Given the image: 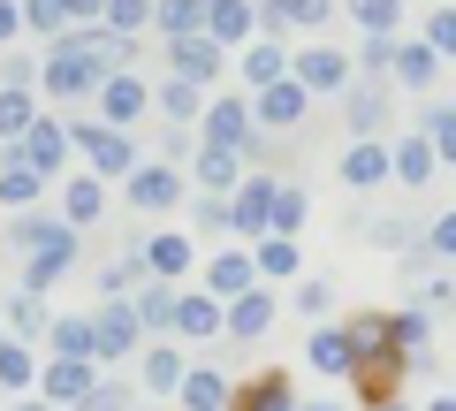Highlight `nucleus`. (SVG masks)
Wrapping results in <instances>:
<instances>
[{
  "label": "nucleus",
  "instance_id": "nucleus-1",
  "mask_svg": "<svg viewBox=\"0 0 456 411\" xmlns=\"http://www.w3.org/2000/svg\"><path fill=\"white\" fill-rule=\"evenodd\" d=\"M16 251H23V290L46 297L53 282L77 267V221H46V214H16Z\"/></svg>",
  "mask_w": 456,
  "mask_h": 411
},
{
  "label": "nucleus",
  "instance_id": "nucleus-2",
  "mask_svg": "<svg viewBox=\"0 0 456 411\" xmlns=\"http://www.w3.org/2000/svg\"><path fill=\"white\" fill-rule=\"evenodd\" d=\"M69 145L92 160V176H99V183H107V176L130 183L137 168H145V160H137V137H130V130H107V122H69Z\"/></svg>",
  "mask_w": 456,
  "mask_h": 411
},
{
  "label": "nucleus",
  "instance_id": "nucleus-3",
  "mask_svg": "<svg viewBox=\"0 0 456 411\" xmlns=\"http://www.w3.org/2000/svg\"><path fill=\"white\" fill-rule=\"evenodd\" d=\"M145 343V320H137V305H122V297H107L92 313V358L114 366V358H130V350Z\"/></svg>",
  "mask_w": 456,
  "mask_h": 411
},
{
  "label": "nucleus",
  "instance_id": "nucleus-4",
  "mask_svg": "<svg viewBox=\"0 0 456 411\" xmlns=\"http://www.w3.org/2000/svg\"><path fill=\"white\" fill-rule=\"evenodd\" d=\"M289 77L305 84L312 99H342V92H350V84H358V62H350V53H342V46H312L305 62L289 69Z\"/></svg>",
  "mask_w": 456,
  "mask_h": 411
},
{
  "label": "nucleus",
  "instance_id": "nucleus-5",
  "mask_svg": "<svg viewBox=\"0 0 456 411\" xmlns=\"http://www.w3.org/2000/svg\"><path fill=\"white\" fill-rule=\"evenodd\" d=\"M99 84H107V69H99V62H77V53H61V46H53L46 69H38V92H46V99H92Z\"/></svg>",
  "mask_w": 456,
  "mask_h": 411
},
{
  "label": "nucleus",
  "instance_id": "nucleus-6",
  "mask_svg": "<svg viewBox=\"0 0 456 411\" xmlns=\"http://www.w3.org/2000/svg\"><path fill=\"white\" fill-rule=\"evenodd\" d=\"M145 107H152V84L130 77V69H114V77L99 84V122H107V130H130Z\"/></svg>",
  "mask_w": 456,
  "mask_h": 411
},
{
  "label": "nucleus",
  "instance_id": "nucleus-7",
  "mask_svg": "<svg viewBox=\"0 0 456 411\" xmlns=\"http://www.w3.org/2000/svg\"><path fill=\"white\" fill-rule=\"evenodd\" d=\"M305 107H312V92H305L297 77L266 84V92L251 99V115H259V130H297V122H305Z\"/></svg>",
  "mask_w": 456,
  "mask_h": 411
},
{
  "label": "nucleus",
  "instance_id": "nucleus-8",
  "mask_svg": "<svg viewBox=\"0 0 456 411\" xmlns=\"http://www.w3.org/2000/svg\"><path fill=\"white\" fill-rule=\"evenodd\" d=\"M251 99H213L206 107V122H198V130H206V145H228V152H244L251 145Z\"/></svg>",
  "mask_w": 456,
  "mask_h": 411
},
{
  "label": "nucleus",
  "instance_id": "nucleus-9",
  "mask_svg": "<svg viewBox=\"0 0 456 411\" xmlns=\"http://www.w3.org/2000/svg\"><path fill=\"white\" fill-rule=\"evenodd\" d=\"M259 290V259H244V251H213L206 267V297H221V305H236V297Z\"/></svg>",
  "mask_w": 456,
  "mask_h": 411
},
{
  "label": "nucleus",
  "instance_id": "nucleus-10",
  "mask_svg": "<svg viewBox=\"0 0 456 411\" xmlns=\"http://www.w3.org/2000/svg\"><path fill=\"white\" fill-rule=\"evenodd\" d=\"M388 176H395V152L380 145V137H358V145L342 152V183H350V191H380Z\"/></svg>",
  "mask_w": 456,
  "mask_h": 411
},
{
  "label": "nucleus",
  "instance_id": "nucleus-11",
  "mask_svg": "<svg viewBox=\"0 0 456 411\" xmlns=\"http://www.w3.org/2000/svg\"><path fill=\"white\" fill-rule=\"evenodd\" d=\"M395 183H403V191H419V183H434V168H441V152H434V137L426 130H395Z\"/></svg>",
  "mask_w": 456,
  "mask_h": 411
},
{
  "label": "nucleus",
  "instance_id": "nucleus-12",
  "mask_svg": "<svg viewBox=\"0 0 456 411\" xmlns=\"http://www.w3.org/2000/svg\"><path fill=\"white\" fill-rule=\"evenodd\" d=\"M137 259H145L152 282H183V275H191V259H198V244H191V236H175V229H160L152 244H137Z\"/></svg>",
  "mask_w": 456,
  "mask_h": 411
},
{
  "label": "nucleus",
  "instance_id": "nucleus-13",
  "mask_svg": "<svg viewBox=\"0 0 456 411\" xmlns=\"http://www.w3.org/2000/svg\"><path fill=\"white\" fill-rule=\"evenodd\" d=\"M137 374H145V396L160 404V396H183V381H191V366H183V350H175V343H160V335H152V350L137 358Z\"/></svg>",
  "mask_w": 456,
  "mask_h": 411
},
{
  "label": "nucleus",
  "instance_id": "nucleus-14",
  "mask_svg": "<svg viewBox=\"0 0 456 411\" xmlns=\"http://www.w3.org/2000/svg\"><path fill=\"white\" fill-rule=\"evenodd\" d=\"M350 350H358V366H380V358H403V343H395V320L388 313H358L350 320Z\"/></svg>",
  "mask_w": 456,
  "mask_h": 411
},
{
  "label": "nucleus",
  "instance_id": "nucleus-15",
  "mask_svg": "<svg viewBox=\"0 0 456 411\" xmlns=\"http://www.w3.org/2000/svg\"><path fill=\"white\" fill-rule=\"evenodd\" d=\"M228 411H297V389H289L281 366H266V374L236 381V404H228Z\"/></svg>",
  "mask_w": 456,
  "mask_h": 411
},
{
  "label": "nucleus",
  "instance_id": "nucleus-16",
  "mask_svg": "<svg viewBox=\"0 0 456 411\" xmlns=\"http://www.w3.org/2000/svg\"><path fill=\"white\" fill-rule=\"evenodd\" d=\"M175 335H183V343H213V335H228V305L206 297V290L183 297V305H175Z\"/></svg>",
  "mask_w": 456,
  "mask_h": 411
},
{
  "label": "nucleus",
  "instance_id": "nucleus-17",
  "mask_svg": "<svg viewBox=\"0 0 456 411\" xmlns=\"http://www.w3.org/2000/svg\"><path fill=\"white\" fill-rule=\"evenodd\" d=\"M8 152H16V160H31L38 176H53V168L69 160V122H53V115H38V130L23 137V145H8Z\"/></svg>",
  "mask_w": 456,
  "mask_h": 411
},
{
  "label": "nucleus",
  "instance_id": "nucleus-18",
  "mask_svg": "<svg viewBox=\"0 0 456 411\" xmlns=\"http://www.w3.org/2000/svg\"><path fill=\"white\" fill-rule=\"evenodd\" d=\"M167 62H175L183 84H213V69H221V38H167Z\"/></svg>",
  "mask_w": 456,
  "mask_h": 411
},
{
  "label": "nucleus",
  "instance_id": "nucleus-19",
  "mask_svg": "<svg viewBox=\"0 0 456 411\" xmlns=\"http://www.w3.org/2000/svg\"><path fill=\"white\" fill-rule=\"evenodd\" d=\"M175 404L183 411H228V404H236V381H228L221 366H191V381H183Z\"/></svg>",
  "mask_w": 456,
  "mask_h": 411
},
{
  "label": "nucleus",
  "instance_id": "nucleus-20",
  "mask_svg": "<svg viewBox=\"0 0 456 411\" xmlns=\"http://www.w3.org/2000/svg\"><path fill=\"white\" fill-rule=\"evenodd\" d=\"M38 389H46V404H84V396L99 389V381H92V358H53L46 374H38Z\"/></svg>",
  "mask_w": 456,
  "mask_h": 411
},
{
  "label": "nucleus",
  "instance_id": "nucleus-21",
  "mask_svg": "<svg viewBox=\"0 0 456 411\" xmlns=\"http://www.w3.org/2000/svg\"><path fill=\"white\" fill-rule=\"evenodd\" d=\"M327 16H335V0H259L266 31H320Z\"/></svg>",
  "mask_w": 456,
  "mask_h": 411
},
{
  "label": "nucleus",
  "instance_id": "nucleus-22",
  "mask_svg": "<svg viewBox=\"0 0 456 411\" xmlns=\"http://www.w3.org/2000/svg\"><path fill=\"white\" fill-rule=\"evenodd\" d=\"M38 191H46V176H38L31 160H16V152H0V206L38 214Z\"/></svg>",
  "mask_w": 456,
  "mask_h": 411
},
{
  "label": "nucleus",
  "instance_id": "nucleus-23",
  "mask_svg": "<svg viewBox=\"0 0 456 411\" xmlns=\"http://www.w3.org/2000/svg\"><path fill=\"white\" fill-rule=\"evenodd\" d=\"M274 320H281V297H266V290H251V297L228 305V335H236V343H259Z\"/></svg>",
  "mask_w": 456,
  "mask_h": 411
},
{
  "label": "nucleus",
  "instance_id": "nucleus-24",
  "mask_svg": "<svg viewBox=\"0 0 456 411\" xmlns=\"http://www.w3.org/2000/svg\"><path fill=\"white\" fill-rule=\"evenodd\" d=\"M175 198H183V183H175V168H137V176H130V206H137V214H167V206H175Z\"/></svg>",
  "mask_w": 456,
  "mask_h": 411
},
{
  "label": "nucleus",
  "instance_id": "nucleus-25",
  "mask_svg": "<svg viewBox=\"0 0 456 411\" xmlns=\"http://www.w3.org/2000/svg\"><path fill=\"white\" fill-rule=\"evenodd\" d=\"M305 358L320 366V374H335V381H358V350H350V335H342V328H312Z\"/></svg>",
  "mask_w": 456,
  "mask_h": 411
},
{
  "label": "nucleus",
  "instance_id": "nucleus-26",
  "mask_svg": "<svg viewBox=\"0 0 456 411\" xmlns=\"http://www.w3.org/2000/svg\"><path fill=\"white\" fill-rule=\"evenodd\" d=\"M38 335H53V313L38 290H16L8 297V343H38Z\"/></svg>",
  "mask_w": 456,
  "mask_h": 411
},
{
  "label": "nucleus",
  "instance_id": "nucleus-27",
  "mask_svg": "<svg viewBox=\"0 0 456 411\" xmlns=\"http://www.w3.org/2000/svg\"><path fill=\"white\" fill-rule=\"evenodd\" d=\"M342 115H350V130H358V137L388 130V92H380V84H350V92H342Z\"/></svg>",
  "mask_w": 456,
  "mask_h": 411
},
{
  "label": "nucleus",
  "instance_id": "nucleus-28",
  "mask_svg": "<svg viewBox=\"0 0 456 411\" xmlns=\"http://www.w3.org/2000/svg\"><path fill=\"white\" fill-rule=\"evenodd\" d=\"M236 176H244V152H228V145H198V191H213V198H221V191H244Z\"/></svg>",
  "mask_w": 456,
  "mask_h": 411
},
{
  "label": "nucleus",
  "instance_id": "nucleus-29",
  "mask_svg": "<svg viewBox=\"0 0 456 411\" xmlns=\"http://www.w3.org/2000/svg\"><path fill=\"white\" fill-rule=\"evenodd\" d=\"M228 206H236V229L244 236H274V183H244Z\"/></svg>",
  "mask_w": 456,
  "mask_h": 411
},
{
  "label": "nucleus",
  "instance_id": "nucleus-30",
  "mask_svg": "<svg viewBox=\"0 0 456 411\" xmlns=\"http://www.w3.org/2000/svg\"><path fill=\"white\" fill-rule=\"evenodd\" d=\"M251 23H259V8H251V0H206V38H221V46L251 38Z\"/></svg>",
  "mask_w": 456,
  "mask_h": 411
},
{
  "label": "nucleus",
  "instance_id": "nucleus-31",
  "mask_svg": "<svg viewBox=\"0 0 456 411\" xmlns=\"http://www.w3.org/2000/svg\"><path fill=\"white\" fill-rule=\"evenodd\" d=\"M99 214H107V183H99L92 168H84V176H77V183L61 191V221H77V229H92Z\"/></svg>",
  "mask_w": 456,
  "mask_h": 411
},
{
  "label": "nucleus",
  "instance_id": "nucleus-32",
  "mask_svg": "<svg viewBox=\"0 0 456 411\" xmlns=\"http://www.w3.org/2000/svg\"><path fill=\"white\" fill-rule=\"evenodd\" d=\"M434 77H441V53L426 46V38H403V46H395V84H403V92H426Z\"/></svg>",
  "mask_w": 456,
  "mask_h": 411
},
{
  "label": "nucleus",
  "instance_id": "nucleus-33",
  "mask_svg": "<svg viewBox=\"0 0 456 411\" xmlns=\"http://www.w3.org/2000/svg\"><path fill=\"white\" fill-rule=\"evenodd\" d=\"M289 53H281V38H259V46H244V84H251V92H266V84H281V77H289Z\"/></svg>",
  "mask_w": 456,
  "mask_h": 411
},
{
  "label": "nucleus",
  "instance_id": "nucleus-34",
  "mask_svg": "<svg viewBox=\"0 0 456 411\" xmlns=\"http://www.w3.org/2000/svg\"><path fill=\"white\" fill-rule=\"evenodd\" d=\"M152 31L160 38H198L206 31V0H152Z\"/></svg>",
  "mask_w": 456,
  "mask_h": 411
},
{
  "label": "nucleus",
  "instance_id": "nucleus-35",
  "mask_svg": "<svg viewBox=\"0 0 456 411\" xmlns=\"http://www.w3.org/2000/svg\"><path fill=\"white\" fill-rule=\"evenodd\" d=\"M152 107H160L167 122H183V130H198V122H206V107H198V84H183V77L152 84Z\"/></svg>",
  "mask_w": 456,
  "mask_h": 411
},
{
  "label": "nucleus",
  "instance_id": "nucleus-36",
  "mask_svg": "<svg viewBox=\"0 0 456 411\" xmlns=\"http://www.w3.org/2000/svg\"><path fill=\"white\" fill-rule=\"evenodd\" d=\"M130 305H137V320H145V335H167V328H175V305H183V297H175V282H145Z\"/></svg>",
  "mask_w": 456,
  "mask_h": 411
},
{
  "label": "nucleus",
  "instance_id": "nucleus-37",
  "mask_svg": "<svg viewBox=\"0 0 456 411\" xmlns=\"http://www.w3.org/2000/svg\"><path fill=\"white\" fill-rule=\"evenodd\" d=\"M31 130H38V107H31V92H23V84H0V137H8V145H23Z\"/></svg>",
  "mask_w": 456,
  "mask_h": 411
},
{
  "label": "nucleus",
  "instance_id": "nucleus-38",
  "mask_svg": "<svg viewBox=\"0 0 456 411\" xmlns=\"http://www.w3.org/2000/svg\"><path fill=\"white\" fill-rule=\"evenodd\" d=\"M46 343H53V358H92V313H61ZM92 366H99V358H92Z\"/></svg>",
  "mask_w": 456,
  "mask_h": 411
},
{
  "label": "nucleus",
  "instance_id": "nucleus-39",
  "mask_svg": "<svg viewBox=\"0 0 456 411\" xmlns=\"http://www.w3.org/2000/svg\"><path fill=\"white\" fill-rule=\"evenodd\" d=\"M350 16L365 23V38H395V23H403V8L411 0H342Z\"/></svg>",
  "mask_w": 456,
  "mask_h": 411
},
{
  "label": "nucleus",
  "instance_id": "nucleus-40",
  "mask_svg": "<svg viewBox=\"0 0 456 411\" xmlns=\"http://www.w3.org/2000/svg\"><path fill=\"white\" fill-rule=\"evenodd\" d=\"M251 259H259V275L289 282L297 267H305V251H297V236H259V251H251Z\"/></svg>",
  "mask_w": 456,
  "mask_h": 411
},
{
  "label": "nucleus",
  "instance_id": "nucleus-41",
  "mask_svg": "<svg viewBox=\"0 0 456 411\" xmlns=\"http://www.w3.org/2000/svg\"><path fill=\"white\" fill-rule=\"evenodd\" d=\"M46 366H31V343H0V389H31Z\"/></svg>",
  "mask_w": 456,
  "mask_h": 411
},
{
  "label": "nucleus",
  "instance_id": "nucleus-42",
  "mask_svg": "<svg viewBox=\"0 0 456 411\" xmlns=\"http://www.w3.org/2000/svg\"><path fill=\"white\" fill-rule=\"evenodd\" d=\"M23 31L61 38V31H77V23H69V8H61V0H23Z\"/></svg>",
  "mask_w": 456,
  "mask_h": 411
},
{
  "label": "nucleus",
  "instance_id": "nucleus-43",
  "mask_svg": "<svg viewBox=\"0 0 456 411\" xmlns=\"http://www.w3.org/2000/svg\"><path fill=\"white\" fill-rule=\"evenodd\" d=\"M99 23H107L114 38H137L152 23V0H107V16H99Z\"/></svg>",
  "mask_w": 456,
  "mask_h": 411
},
{
  "label": "nucleus",
  "instance_id": "nucleus-44",
  "mask_svg": "<svg viewBox=\"0 0 456 411\" xmlns=\"http://www.w3.org/2000/svg\"><path fill=\"white\" fill-rule=\"evenodd\" d=\"M426 137H434L441 168H456V107H426Z\"/></svg>",
  "mask_w": 456,
  "mask_h": 411
},
{
  "label": "nucleus",
  "instance_id": "nucleus-45",
  "mask_svg": "<svg viewBox=\"0 0 456 411\" xmlns=\"http://www.w3.org/2000/svg\"><path fill=\"white\" fill-rule=\"evenodd\" d=\"M297 221H305V191L297 183H274V236H297Z\"/></svg>",
  "mask_w": 456,
  "mask_h": 411
},
{
  "label": "nucleus",
  "instance_id": "nucleus-46",
  "mask_svg": "<svg viewBox=\"0 0 456 411\" xmlns=\"http://www.w3.org/2000/svg\"><path fill=\"white\" fill-rule=\"evenodd\" d=\"M77 411H137V396H130V381H99Z\"/></svg>",
  "mask_w": 456,
  "mask_h": 411
},
{
  "label": "nucleus",
  "instance_id": "nucleus-47",
  "mask_svg": "<svg viewBox=\"0 0 456 411\" xmlns=\"http://www.w3.org/2000/svg\"><path fill=\"white\" fill-rule=\"evenodd\" d=\"M426 46H434L441 62H456V8H434V16H426Z\"/></svg>",
  "mask_w": 456,
  "mask_h": 411
},
{
  "label": "nucleus",
  "instance_id": "nucleus-48",
  "mask_svg": "<svg viewBox=\"0 0 456 411\" xmlns=\"http://www.w3.org/2000/svg\"><path fill=\"white\" fill-rule=\"evenodd\" d=\"M365 236H373L380 251H411V221H403V214H380V221H365Z\"/></svg>",
  "mask_w": 456,
  "mask_h": 411
},
{
  "label": "nucleus",
  "instance_id": "nucleus-49",
  "mask_svg": "<svg viewBox=\"0 0 456 411\" xmlns=\"http://www.w3.org/2000/svg\"><path fill=\"white\" fill-rule=\"evenodd\" d=\"M426 259H449L456 267V214H441L434 229H426Z\"/></svg>",
  "mask_w": 456,
  "mask_h": 411
},
{
  "label": "nucleus",
  "instance_id": "nucleus-50",
  "mask_svg": "<svg viewBox=\"0 0 456 411\" xmlns=\"http://www.w3.org/2000/svg\"><path fill=\"white\" fill-rule=\"evenodd\" d=\"M395 46H403V38H365V53H358V62L380 77V69H395Z\"/></svg>",
  "mask_w": 456,
  "mask_h": 411
},
{
  "label": "nucleus",
  "instance_id": "nucleus-51",
  "mask_svg": "<svg viewBox=\"0 0 456 411\" xmlns=\"http://www.w3.org/2000/svg\"><path fill=\"white\" fill-rule=\"evenodd\" d=\"M327 297H335L327 282H297V313H312V320H320V313H327Z\"/></svg>",
  "mask_w": 456,
  "mask_h": 411
},
{
  "label": "nucleus",
  "instance_id": "nucleus-52",
  "mask_svg": "<svg viewBox=\"0 0 456 411\" xmlns=\"http://www.w3.org/2000/svg\"><path fill=\"white\" fill-rule=\"evenodd\" d=\"M395 343L419 350V343H426V313H395Z\"/></svg>",
  "mask_w": 456,
  "mask_h": 411
},
{
  "label": "nucleus",
  "instance_id": "nucleus-53",
  "mask_svg": "<svg viewBox=\"0 0 456 411\" xmlns=\"http://www.w3.org/2000/svg\"><path fill=\"white\" fill-rule=\"evenodd\" d=\"M16 31H23V0H0V46H8Z\"/></svg>",
  "mask_w": 456,
  "mask_h": 411
},
{
  "label": "nucleus",
  "instance_id": "nucleus-54",
  "mask_svg": "<svg viewBox=\"0 0 456 411\" xmlns=\"http://www.w3.org/2000/svg\"><path fill=\"white\" fill-rule=\"evenodd\" d=\"M61 8H69V23H99L107 16V0H61Z\"/></svg>",
  "mask_w": 456,
  "mask_h": 411
},
{
  "label": "nucleus",
  "instance_id": "nucleus-55",
  "mask_svg": "<svg viewBox=\"0 0 456 411\" xmlns=\"http://www.w3.org/2000/svg\"><path fill=\"white\" fill-rule=\"evenodd\" d=\"M297 411H342V396H320V404H297Z\"/></svg>",
  "mask_w": 456,
  "mask_h": 411
},
{
  "label": "nucleus",
  "instance_id": "nucleus-56",
  "mask_svg": "<svg viewBox=\"0 0 456 411\" xmlns=\"http://www.w3.org/2000/svg\"><path fill=\"white\" fill-rule=\"evenodd\" d=\"M426 411H456V396H434V404H426Z\"/></svg>",
  "mask_w": 456,
  "mask_h": 411
},
{
  "label": "nucleus",
  "instance_id": "nucleus-57",
  "mask_svg": "<svg viewBox=\"0 0 456 411\" xmlns=\"http://www.w3.org/2000/svg\"><path fill=\"white\" fill-rule=\"evenodd\" d=\"M373 411H411V404H373Z\"/></svg>",
  "mask_w": 456,
  "mask_h": 411
},
{
  "label": "nucleus",
  "instance_id": "nucleus-58",
  "mask_svg": "<svg viewBox=\"0 0 456 411\" xmlns=\"http://www.w3.org/2000/svg\"><path fill=\"white\" fill-rule=\"evenodd\" d=\"M16 411H53V404H16Z\"/></svg>",
  "mask_w": 456,
  "mask_h": 411
},
{
  "label": "nucleus",
  "instance_id": "nucleus-59",
  "mask_svg": "<svg viewBox=\"0 0 456 411\" xmlns=\"http://www.w3.org/2000/svg\"><path fill=\"white\" fill-rule=\"evenodd\" d=\"M0 343H8V335H0Z\"/></svg>",
  "mask_w": 456,
  "mask_h": 411
}]
</instances>
